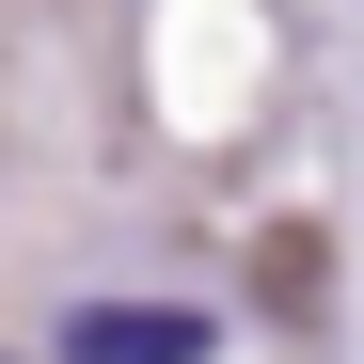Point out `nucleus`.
<instances>
[{
    "mask_svg": "<svg viewBox=\"0 0 364 364\" xmlns=\"http://www.w3.org/2000/svg\"><path fill=\"white\" fill-rule=\"evenodd\" d=\"M64 364H206V317H191V301H80Z\"/></svg>",
    "mask_w": 364,
    "mask_h": 364,
    "instance_id": "f257e3e1",
    "label": "nucleus"
}]
</instances>
